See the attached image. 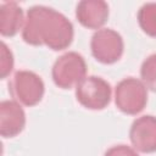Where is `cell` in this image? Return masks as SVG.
I'll return each mask as SVG.
<instances>
[{
    "instance_id": "8fae6325",
    "label": "cell",
    "mask_w": 156,
    "mask_h": 156,
    "mask_svg": "<svg viewBox=\"0 0 156 156\" xmlns=\"http://www.w3.org/2000/svg\"><path fill=\"white\" fill-rule=\"evenodd\" d=\"M136 18L141 30L156 38V2H145L139 9Z\"/></svg>"
},
{
    "instance_id": "4fadbf2b",
    "label": "cell",
    "mask_w": 156,
    "mask_h": 156,
    "mask_svg": "<svg viewBox=\"0 0 156 156\" xmlns=\"http://www.w3.org/2000/svg\"><path fill=\"white\" fill-rule=\"evenodd\" d=\"M13 55L12 51L9 49V46L1 41V48H0V78L5 79L7 76H10V73L13 69Z\"/></svg>"
},
{
    "instance_id": "7a4b0ae2",
    "label": "cell",
    "mask_w": 156,
    "mask_h": 156,
    "mask_svg": "<svg viewBox=\"0 0 156 156\" xmlns=\"http://www.w3.org/2000/svg\"><path fill=\"white\" fill-rule=\"evenodd\" d=\"M51 77L55 85L61 89L76 88L87 77V62L76 51L65 52L54 62Z\"/></svg>"
},
{
    "instance_id": "277c9868",
    "label": "cell",
    "mask_w": 156,
    "mask_h": 156,
    "mask_svg": "<svg viewBox=\"0 0 156 156\" xmlns=\"http://www.w3.org/2000/svg\"><path fill=\"white\" fill-rule=\"evenodd\" d=\"M115 104L126 115H138L147 104V89L140 79L124 78L115 88Z\"/></svg>"
},
{
    "instance_id": "8992f818",
    "label": "cell",
    "mask_w": 156,
    "mask_h": 156,
    "mask_svg": "<svg viewBox=\"0 0 156 156\" xmlns=\"http://www.w3.org/2000/svg\"><path fill=\"white\" fill-rule=\"evenodd\" d=\"M90 50L96 61L104 65H112L117 62L123 55V38L112 28L98 29L91 37Z\"/></svg>"
},
{
    "instance_id": "5bb4252c",
    "label": "cell",
    "mask_w": 156,
    "mask_h": 156,
    "mask_svg": "<svg viewBox=\"0 0 156 156\" xmlns=\"http://www.w3.org/2000/svg\"><path fill=\"white\" fill-rule=\"evenodd\" d=\"M104 156H139V154L134 147H130L124 144H119L107 149Z\"/></svg>"
},
{
    "instance_id": "ba28073f",
    "label": "cell",
    "mask_w": 156,
    "mask_h": 156,
    "mask_svg": "<svg viewBox=\"0 0 156 156\" xmlns=\"http://www.w3.org/2000/svg\"><path fill=\"white\" fill-rule=\"evenodd\" d=\"M26 127V112L16 100L0 102V134L4 138H13Z\"/></svg>"
},
{
    "instance_id": "3957f363",
    "label": "cell",
    "mask_w": 156,
    "mask_h": 156,
    "mask_svg": "<svg viewBox=\"0 0 156 156\" xmlns=\"http://www.w3.org/2000/svg\"><path fill=\"white\" fill-rule=\"evenodd\" d=\"M9 90L13 100L23 106L32 107L41 101L45 93V85L41 77L35 72L21 69L13 74L9 84Z\"/></svg>"
},
{
    "instance_id": "7c38bea8",
    "label": "cell",
    "mask_w": 156,
    "mask_h": 156,
    "mask_svg": "<svg viewBox=\"0 0 156 156\" xmlns=\"http://www.w3.org/2000/svg\"><path fill=\"white\" fill-rule=\"evenodd\" d=\"M140 80L147 90L156 93V54L147 56L140 67Z\"/></svg>"
},
{
    "instance_id": "5b68a950",
    "label": "cell",
    "mask_w": 156,
    "mask_h": 156,
    "mask_svg": "<svg viewBox=\"0 0 156 156\" xmlns=\"http://www.w3.org/2000/svg\"><path fill=\"white\" fill-rule=\"evenodd\" d=\"M112 98V89L107 80L96 76H87L76 87L77 101L88 110H104Z\"/></svg>"
},
{
    "instance_id": "6da1fadb",
    "label": "cell",
    "mask_w": 156,
    "mask_h": 156,
    "mask_svg": "<svg viewBox=\"0 0 156 156\" xmlns=\"http://www.w3.org/2000/svg\"><path fill=\"white\" fill-rule=\"evenodd\" d=\"M74 37L72 22L57 10L34 5L26 15L22 39L33 46L45 45L54 51L67 49Z\"/></svg>"
},
{
    "instance_id": "52a82bcc",
    "label": "cell",
    "mask_w": 156,
    "mask_h": 156,
    "mask_svg": "<svg viewBox=\"0 0 156 156\" xmlns=\"http://www.w3.org/2000/svg\"><path fill=\"white\" fill-rule=\"evenodd\" d=\"M133 147L144 154L156 151V116L144 115L134 119L129 129Z\"/></svg>"
},
{
    "instance_id": "9c48e42d",
    "label": "cell",
    "mask_w": 156,
    "mask_h": 156,
    "mask_svg": "<svg viewBox=\"0 0 156 156\" xmlns=\"http://www.w3.org/2000/svg\"><path fill=\"white\" fill-rule=\"evenodd\" d=\"M108 15V5L104 0H82L76 7V18L88 29H101Z\"/></svg>"
},
{
    "instance_id": "30bf717a",
    "label": "cell",
    "mask_w": 156,
    "mask_h": 156,
    "mask_svg": "<svg viewBox=\"0 0 156 156\" xmlns=\"http://www.w3.org/2000/svg\"><path fill=\"white\" fill-rule=\"evenodd\" d=\"M22 7L16 1H5L0 5V33L2 37H15L24 24Z\"/></svg>"
}]
</instances>
